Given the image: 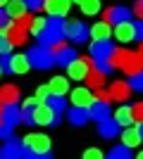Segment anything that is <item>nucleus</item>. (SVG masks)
Returning a JSON list of instances; mask_svg holds the SVG:
<instances>
[{"instance_id":"24","label":"nucleus","mask_w":143,"mask_h":159,"mask_svg":"<svg viewBox=\"0 0 143 159\" xmlns=\"http://www.w3.org/2000/svg\"><path fill=\"white\" fill-rule=\"evenodd\" d=\"M115 119H117L119 126H131V124H134V107H131V105L117 107V109H115Z\"/></svg>"},{"instance_id":"26","label":"nucleus","mask_w":143,"mask_h":159,"mask_svg":"<svg viewBox=\"0 0 143 159\" xmlns=\"http://www.w3.org/2000/svg\"><path fill=\"white\" fill-rule=\"evenodd\" d=\"M67 119L72 121L74 126H83V124L91 119V114H88V109H86V107H72V109H69V114H67Z\"/></svg>"},{"instance_id":"23","label":"nucleus","mask_w":143,"mask_h":159,"mask_svg":"<svg viewBox=\"0 0 143 159\" xmlns=\"http://www.w3.org/2000/svg\"><path fill=\"white\" fill-rule=\"evenodd\" d=\"M88 114H91V119H95V121H102V119H107V116H112L110 105L102 102V100H98V102H93V105L88 107Z\"/></svg>"},{"instance_id":"1","label":"nucleus","mask_w":143,"mask_h":159,"mask_svg":"<svg viewBox=\"0 0 143 159\" xmlns=\"http://www.w3.org/2000/svg\"><path fill=\"white\" fill-rule=\"evenodd\" d=\"M110 69H122L129 76H136V74L143 71V57L138 55V50H124V48H115V52L107 62Z\"/></svg>"},{"instance_id":"21","label":"nucleus","mask_w":143,"mask_h":159,"mask_svg":"<svg viewBox=\"0 0 143 159\" xmlns=\"http://www.w3.org/2000/svg\"><path fill=\"white\" fill-rule=\"evenodd\" d=\"M100 126H98V133H100L102 138H115L117 133H119V124H117L115 116H107V119L98 121Z\"/></svg>"},{"instance_id":"13","label":"nucleus","mask_w":143,"mask_h":159,"mask_svg":"<svg viewBox=\"0 0 143 159\" xmlns=\"http://www.w3.org/2000/svg\"><path fill=\"white\" fill-rule=\"evenodd\" d=\"M67 36L74 43H86V40L91 38V29L83 24V21H67Z\"/></svg>"},{"instance_id":"3","label":"nucleus","mask_w":143,"mask_h":159,"mask_svg":"<svg viewBox=\"0 0 143 159\" xmlns=\"http://www.w3.org/2000/svg\"><path fill=\"white\" fill-rule=\"evenodd\" d=\"M24 147L29 150V157H50V138H48L45 133H26L24 138H21Z\"/></svg>"},{"instance_id":"31","label":"nucleus","mask_w":143,"mask_h":159,"mask_svg":"<svg viewBox=\"0 0 143 159\" xmlns=\"http://www.w3.org/2000/svg\"><path fill=\"white\" fill-rule=\"evenodd\" d=\"M110 157L112 159H129L131 157V147H126L122 143V145H115L112 150H110Z\"/></svg>"},{"instance_id":"34","label":"nucleus","mask_w":143,"mask_h":159,"mask_svg":"<svg viewBox=\"0 0 143 159\" xmlns=\"http://www.w3.org/2000/svg\"><path fill=\"white\" fill-rule=\"evenodd\" d=\"M50 95H53V90H50V83H48V86H38V88H36V100H38V102H45Z\"/></svg>"},{"instance_id":"41","label":"nucleus","mask_w":143,"mask_h":159,"mask_svg":"<svg viewBox=\"0 0 143 159\" xmlns=\"http://www.w3.org/2000/svg\"><path fill=\"white\" fill-rule=\"evenodd\" d=\"M43 2H45V0H26V5H29V10H31V12L43 10Z\"/></svg>"},{"instance_id":"5","label":"nucleus","mask_w":143,"mask_h":159,"mask_svg":"<svg viewBox=\"0 0 143 159\" xmlns=\"http://www.w3.org/2000/svg\"><path fill=\"white\" fill-rule=\"evenodd\" d=\"M29 60H31V66H36V69H50V66L55 64V52L50 45H43V43H38V45H34L31 50H29Z\"/></svg>"},{"instance_id":"40","label":"nucleus","mask_w":143,"mask_h":159,"mask_svg":"<svg viewBox=\"0 0 143 159\" xmlns=\"http://www.w3.org/2000/svg\"><path fill=\"white\" fill-rule=\"evenodd\" d=\"M83 157H86V159H100L102 152L98 150V147H91V150H86V152H83Z\"/></svg>"},{"instance_id":"16","label":"nucleus","mask_w":143,"mask_h":159,"mask_svg":"<svg viewBox=\"0 0 143 159\" xmlns=\"http://www.w3.org/2000/svg\"><path fill=\"white\" fill-rule=\"evenodd\" d=\"M122 143L126 147H131V150H134V147H138L143 143V133H141V126H134V124H131V126H126L122 131Z\"/></svg>"},{"instance_id":"38","label":"nucleus","mask_w":143,"mask_h":159,"mask_svg":"<svg viewBox=\"0 0 143 159\" xmlns=\"http://www.w3.org/2000/svg\"><path fill=\"white\" fill-rule=\"evenodd\" d=\"M95 100L110 102V100H112V95H110V90H105V88H95Z\"/></svg>"},{"instance_id":"49","label":"nucleus","mask_w":143,"mask_h":159,"mask_svg":"<svg viewBox=\"0 0 143 159\" xmlns=\"http://www.w3.org/2000/svg\"><path fill=\"white\" fill-rule=\"evenodd\" d=\"M138 157H141V159H143V152H138Z\"/></svg>"},{"instance_id":"14","label":"nucleus","mask_w":143,"mask_h":159,"mask_svg":"<svg viewBox=\"0 0 143 159\" xmlns=\"http://www.w3.org/2000/svg\"><path fill=\"white\" fill-rule=\"evenodd\" d=\"M69 7H72V0H45L43 2V10L50 17H67Z\"/></svg>"},{"instance_id":"28","label":"nucleus","mask_w":143,"mask_h":159,"mask_svg":"<svg viewBox=\"0 0 143 159\" xmlns=\"http://www.w3.org/2000/svg\"><path fill=\"white\" fill-rule=\"evenodd\" d=\"M50 90H53V95H67L69 79L67 76H53V79H50Z\"/></svg>"},{"instance_id":"9","label":"nucleus","mask_w":143,"mask_h":159,"mask_svg":"<svg viewBox=\"0 0 143 159\" xmlns=\"http://www.w3.org/2000/svg\"><path fill=\"white\" fill-rule=\"evenodd\" d=\"M50 48H53V52H55V64L64 66V69L76 60V50L72 45H67L64 40H62V43H55V45H50Z\"/></svg>"},{"instance_id":"45","label":"nucleus","mask_w":143,"mask_h":159,"mask_svg":"<svg viewBox=\"0 0 143 159\" xmlns=\"http://www.w3.org/2000/svg\"><path fill=\"white\" fill-rule=\"evenodd\" d=\"M138 55L143 57V40H141V45H138Z\"/></svg>"},{"instance_id":"32","label":"nucleus","mask_w":143,"mask_h":159,"mask_svg":"<svg viewBox=\"0 0 143 159\" xmlns=\"http://www.w3.org/2000/svg\"><path fill=\"white\" fill-rule=\"evenodd\" d=\"M45 26H48V19H43V17H34L29 33H34V36H41V33L45 31Z\"/></svg>"},{"instance_id":"7","label":"nucleus","mask_w":143,"mask_h":159,"mask_svg":"<svg viewBox=\"0 0 143 159\" xmlns=\"http://www.w3.org/2000/svg\"><path fill=\"white\" fill-rule=\"evenodd\" d=\"M0 66H2V71L10 74H26L31 69V60H29V55H2Z\"/></svg>"},{"instance_id":"50","label":"nucleus","mask_w":143,"mask_h":159,"mask_svg":"<svg viewBox=\"0 0 143 159\" xmlns=\"http://www.w3.org/2000/svg\"><path fill=\"white\" fill-rule=\"evenodd\" d=\"M138 126H141V133H143V124H138Z\"/></svg>"},{"instance_id":"4","label":"nucleus","mask_w":143,"mask_h":159,"mask_svg":"<svg viewBox=\"0 0 143 159\" xmlns=\"http://www.w3.org/2000/svg\"><path fill=\"white\" fill-rule=\"evenodd\" d=\"M31 119H34V126H57L62 119L60 112H55L48 102H38V105L31 109Z\"/></svg>"},{"instance_id":"27","label":"nucleus","mask_w":143,"mask_h":159,"mask_svg":"<svg viewBox=\"0 0 143 159\" xmlns=\"http://www.w3.org/2000/svg\"><path fill=\"white\" fill-rule=\"evenodd\" d=\"M5 10H7V14H10V17H14V19H17V17H21V14L29 12V5H26V0H10V2L5 5Z\"/></svg>"},{"instance_id":"46","label":"nucleus","mask_w":143,"mask_h":159,"mask_svg":"<svg viewBox=\"0 0 143 159\" xmlns=\"http://www.w3.org/2000/svg\"><path fill=\"white\" fill-rule=\"evenodd\" d=\"M7 2H10V0H0V7H5V5H7Z\"/></svg>"},{"instance_id":"22","label":"nucleus","mask_w":143,"mask_h":159,"mask_svg":"<svg viewBox=\"0 0 143 159\" xmlns=\"http://www.w3.org/2000/svg\"><path fill=\"white\" fill-rule=\"evenodd\" d=\"M91 36H93V40H110V36H112V24L105 21V19L93 24V26H91Z\"/></svg>"},{"instance_id":"44","label":"nucleus","mask_w":143,"mask_h":159,"mask_svg":"<svg viewBox=\"0 0 143 159\" xmlns=\"http://www.w3.org/2000/svg\"><path fill=\"white\" fill-rule=\"evenodd\" d=\"M136 40H143V19L136 21Z\"/></svg>"},{"instance_id":"29","label":"nucleus","mask_w":143,"mask_h":159,"mask_svg":"<svg viewBox=\"0 0 143 159\" xmlns=\"http://www.w3.org/2000/svg\"><path fill=\"white\" fill-rule=\"evenodd\" d=\"M81 12L86 14V17H93V14L100 12V0H81Z\"/></svg>"},{"instance_id":"20","label":"nucleus","mask_w":143,"mask_h":159,"mask_svg":"<svg viewBox=\"0 0 143 159\" xmlns=\"http://www.w3.org/2000/svg\"><path fill=\"white\" fill-rule=\"evenodd\" d=\"M19 98H21V90L17 86H10V83H7V86L0 88V102H2V105H17Z\"/></svg>"},{"instance_id":"25","label":"nucleus","mask_w":143,"mask_h":159,"mask_svg":"<svg viewBox=\"0 0 143 159\" xmlns=\"http://www.w3.org/2000/svg\"><path fill=\"white\" fill-rule=\"evenodd\" d=\"M7 38L12 40V45H24L26 38H29V29H21L17 24H12V26L7 29Z\"/></svg>"},{"instance_id":"30","label":"nucleus","mask_w":143,"mask_h":159,"mask_svg":"<svg viewBox=\"0 0 143 159\" xmlns=\"http://www.w3.org/2000/svg\"><path fill=\"white\" fill-rule=\"evenodd\" d=\"M45 102H48L50 107H53L55 112H60V114L64 112V109H67V100H64V95H50V98H48Z\"/></svg>"},{"instance_id":"19","label":"nucleus","mask_w":143,"mask_h":159,"mask_svg":"<svg viewBox=\"0 0 143 159\" xmlns=\"http://www.w3.org/2000/svg\"><path fill=\"white\" fill-rule=\"evenodd\" d=\"M86 83H88V88H102L105 86V69H100V66L95 64H91V71H88V76H86Z\"/></svg>"},{"instance_id":"48","label":"nucleus","mask_w":143,"mask_h":159,"mask_svg":"<svg viewBox=\"0 0 143 159\" xmlns=\"http://www.w3.org/2000/svg\"><path fill=\"white\" fill-rule=\"evenodd\" d=\"M72 2H76V5H81V0H72Z\"/></svg>"},{"instance_id":"51","label":"nucleus","mask_w":143,"mask_h":159,"mask_svg":"<svg viewBox=\"0 0 143 159\" xmlns=\"http://www.w3.org/2000/svg\"><path fill=\"white\" fill-rule=\"evenodd\" d=\"M0 74H2V66H0Z\"/></svg>"},{"instance_id":"36","label":"nucleus","mask_w":143,"mask_h":159,"mask_svg":"<svg viewBox=\"0 0 143 159\" xmlns=\"http://www.w3.org/2000/svg\"><path fill=\"white\" fill-rule=\"evenodd\" d=\"M134 124H143V102L134 105Z\"/></svg>"},{"instance_id":"18","label":"nucleus","mask_w":143,"mask_h":159,"mask_svg":"<svg viewBox=\"0 0 143 159\" xmlns=\"http://www.w3.org/2000/svg\"><path fill=\"white\" fill-rule=\"evenodd\" d=\"M21 121V109L17 105H5L2 107V116H0V124H7V126H17Z\"/></svg>"},{"instance_id":"8","label":"nucleus","mask_w":143,"mask_h":159,"mask_svg":"<svg viewBox=\"0 0 143 159\" xmlns=\"http://www.w3.org/2000/svg\"><path fill=\"white\" fill-rule=\"evenodd\" d=\"M91 64H93V57H76L67 66V76L72 81H86V76L91 71Z\"/></svg>"},{"instance_id":"17","label":"nucleus","mask_w":143,"mask_h":159,"mask_svg":"<svg viewBox=\"0 0 143 159\" xmlns=\"http://www.w3.org/2000/svg\"><path fill=\"white\" fill-rule=\"evenodd\" d=\"M107 90H110V95H112V100L124 102V100H129V95H131V83H126V81H115Z\"/></svg>"},{"instance_id":"35","label":"nucleus","mask_w":143,"mask_h":159,"mask_svg":"<svg viewBox=\"0 0 143 159\" xmlns=\"http://www.w3.org/2000/svg\"><path fill=\"white\" fill-rule=\"evenodd\" d=\"M10 19H12V17L7 14V10H5V7H0V31H7V29L12 26Z\"/></svg>"},{"instance_id":"6","label":"nucleus","mask_w":143,"mask_h":159,"mask_svg":"<svg viewBox=\"0 0 143 159\" xmlns=\"http://www.w3.org/2000/svg\"><path fill=\"white\" fill-rule=\"evenodd\" d=\"M91 57H93V62L100 69H105V71H110V66H107V62H110V57H112V52H115V45L110 43V40H93L91 43Z\"/></svg>"},{"instance_id":"11","label":"nucleus","mask_w":143,"mask_h":159,"mask_svg":"<svg viewBox=\"0 0 143 159\" xmlns=\"http://www.w3.org/2000/svg\"><path fill=\"white\" fill-rule=\"evenodd\" d=\"M0 157H5V159L29 157V150L24 147V143H19V140H14V138H7V140H5V145L0 147Z\"/></svg>"},{"instance_id":"10","label":"nucleus","mask_w":143,"mask_h":159,"mask_svg":"<svg viewBox=\"0 0 143 159\" xmlns=\"http://www.w3.org/2000/svg\"><path fill=\"white\" fill-rule=\"evenodd\" d=\"M112 36H115L119 43H131V40H136V21L124 19V21H119V24H115Z\"/></svg>"},{"instance_id":"37","label":"nucleus","mask_w":143,"mask_h":159,"mask_svg":"<svg viewBox=\"0 0 143 159\" xmlns=\"http://www.w3.org/2000/svg\"><path fill=\"white\" fill-rule=\"evenodd\" d=\"M12 133H14V126L0 124V140H7V138H12Z\"/></svg>"},{"instance_id":"39","label":"nucleus","mask_w":143,"mask_h":159,"mask_svg":"<svg viewBox=\"0 0 143 159\" xmlns=\"http://www.w3.org/2000/svg\"><path fill=\"white\" fill-rule=\"evenodd\" d=\"M131 88L134 90H143V71L136 74V76H131Z\"/></svg>"},{"instance_id":"12","label":"nucleus","mask_w":143,"mask_h":159,"mask_svg":"<svg viewBox=\"0 0 143 159\" xmlns=\"http://www.w3.org/2000/svg\"><path fill=\"white\" fill-rule=\"evenodd\" d=\"M93 102H95L93 88H88V86L72 88V105H74V107H86V109H88Z\"/></svg>"},{"instance_id":"15","label":"nucleus","mask_w":143,"mask_h":159,"mask_svg":"<svg viewBox=\"0 0 143 159\" xmlns=\"http://www.w3.org/2000/svg\"><path fill=\"white\" fill-rule=\"evenodd\" d=\"M102 19L110 21V24H119V21H124V19H131V10H126V7H122V5H117V7L112 5L102 12Z\"/></svg>"},{"instance_id":"47","label":"nucleus","mask_w":143,"mask_h":159,"mask_svg":"<svg viewBox=\"0 0 143 159\" xmlns=\"http://www.w3.org/2000/svg\"><path fill=\"white\" fill-rule=\"evenodd\" d=\"M2 107H5V105H2V102H0V116H2Z\"/></svg>"},{"instance_id":"43","label":"nucleus","mask_w":143,"mask_h":159,"mask_svg":"<svg viewBox=\"0 0 143 159\" xmlns=\"http://www.w3.org/2000/svg\"><path fill=\"white\" fill-rule=\"evenodd\" d=\"M36 105H38V100H36V95H34V98L24 100V105H21V109H34Z\"/></svg>"},{"instance_id":"2","label":"nucleus","mask_w":143,"mask_h":159,"mask_svg":"<svg viewBox=\"0 0 143 159\" xmlns=\"http://www.w3.org/2000/svg\"><path fill=\"white\" fill-rule=\"evenodd\" d=\"M64 36H67V21H64V17H50L45 31L38 36V43H43V45H55V43H62Z\"/></svg>"},{"instance_id":"33","label":"nucleus","mask_w":143,"mask_h":159,"mask_svg":"<svg viewBox=\"0 0 143 159\" xmlns=\"http://www.w3.org/2000/svg\"><path fill=\"white\" fill-rule=\"evenodd\" d=\"M12 40L7 38V31H0V57L2 55H10V50H12Z\"/></svg>"},{"instance_id":"42","label":"nucleus","mask_w":143,"mask_h":159,"mask_svg":"<svg viewBox=\"0 0 143 159\" xmlns=\"http://www.w3.org/2000/svg\"><path fill=\"white\" fill-rule=\"evenodd\" d=\"M131 12L136 14V19H143V0H138L136 5H134V10H131Z\"/></svg>"}]
</instances>
